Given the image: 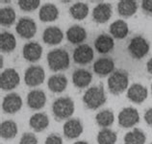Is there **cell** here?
Instances as JSON below:
<instances>
[{"instance_id":"cell-1","label":"cell","mask_w":152,"mask_h":144,"mask_svg":"<svg viewBox=\"0 0 152 144\" xmlns=\"http://www.w3.org/2000/svg\"><path fill=\"white\" fill-rule=\"evenodd\" d=\"M106 100L107 97L102 84H100L99 86H94L88 89L83 96L84 104L91 110L98 109L103 104H105Z\"/></svg>"},{"instance_id":"cell-2","label":"cell","mask_w":152,"mask_h":144,"mask_svg":"<svg viewBox=\"0 0 152 144\" xmlns=\"http://www.w3.org/2000/svg\"><path fill=\"white\" fill-rule=\"evenodd\" d=\"M129 84V75L122 69L114 71L108 79V87L111 93L115 95L121 94L128 87Z\"/></svg>"},{"instance_id":"cell-3","label":"cell","mask_w":152,"mask_h":144,"mask_svg":"<svg viewBox=\"0 0 152 144\" xmlns=\"http://www.w3.org/2000/svg\"><path fill=\"white\" fill-rule=\"evenodd\" d=\"M47 63L52 71H60L69 68V55L64 49H54L47 54Z\"/></svg>"},{"instance_id":"cell-4","label":"cell","mask_w":152,"mask_h":144,"mask_svg":"<svg viewBox=\"0 0 152 144\" xmlns=\"http://www.w3.org/2000/svg\"><path fill=\"white\" fill-rule=\"evenodd\" d=\"M75 106L69 97H61L56 99L52 105V111L57 120H64L73 114Z\"/></svg>"},{"instance_id":"cell-5","label":"cell","mask_w":152,"mask_h":144,"mask_svg":"<svg viewBox=\"0 0 152 144\" xmlns=\"http://www.w3.org/2000/svg\"><path fill=\"white\" fill-rule=\"evenodd\" d=\"M149 43L142 36H136L131 39L128 45V52L132 58L141 60L147 55L149 51Z\"/></svg>"},{"instance_id":"cell-6","label":"cell","mask_w":152,"mask_h":144,"mask_svg":"<svg viewBox=\"0 0 152 144\" xmlns=\"http://www.w3.org/2000/svg\"><path fill=\"white\" fill-rule=\"evenodd\" d=\"M45 73L42 66L32 65L28 67L24 74V82L28 87H38L45 81Z\"/></svg>"},{"instance_id":"cell-7","label":"cell","mask_w":152,"mask_h":144,"mask_svg":"<svg viewBox=\"0 0 152 144\" xmlns=\"http://www.w3.org/2000/svg\"><path fill=\"white\" fill-rule=\"evenodd\" d=\"M15 31L23 39H32L37 33V24L30 17H21L17 23Z\"/></svg>"},{"instance_id":"cell-8","label":"cell","mask_w":152,"mask_h":144,"mask_svg":"<svg viewBox=\"0 0 152 144\" xmlns=\"http://www.w3.org/2000/svg\"><path fill=\"white\" fill-rule=\"evenodd\" d=\"M19 81V75L14 68H7L0 75V87L3 90H11L17 87Z\"/></svg>"},{"instance_id":"cell-9","label":"cell","mask_w":152,"mask_h":144,"mask_svg":"<svg viewBox=\"0 0 152 144\" xmlns=\"http://www.w3.org/2000/svg\"><path fill=\"white\" fill-rule=\"evenodd\" d=\"M140 121V114L134 108H124L118 114V124L122 128L134 127Z\"/></svg>"},{"instance_id":"cell-10","label":"cell","mask_w":152,"mask_h":144,"mask_svg":"<svg viewBox=\"0 0 152 144\" xmlns=\"http://www.w3.org/2000/svg\"><path fill=\"white\" fill-rule=\"evenodd\" d=\"M94 50L88 44H80L73 51V61L78 65H88L94 60Z\"/></svg>"},{"instance_id":"cell-11","label":"cell","mask_w":152,"mask_h":144,"mask_svg":"<svg viewBox=\"0 0 152 144\" xmlns=\"http://www.w3.org/2000/svg\"><path fill=\"white\" fill-rule=\"evenodd\" d=\"M22 99L18 93H9L3 99L2 109L6 113H15L21 109Z\"/></svg>"},{"instance_id":"cell-12","label":"cell","mask_w":152,"mask_h":144,"mask_svg":"<svg viewBox=\"0 0 152 144\" xmlns=\"http://www.w3.org/2000/svg\"><path fill=\"white\" fill-rule=\"evenodd\" d=\"M112 6L109 3H99L93 10V18L97 23H105L112 17Z\"/></svg>"},{"instance_id":"cell-13","label":"cell","mask_w":152,"mask_h":144,"mask_svg":"<svg viewBox=\"0 0 152 144\" xmlns=\"http://www.w3.org/2000/svg\"><path fill=\"white\" fill-rule=\"evenodd\" d=\"M148 91L141 84H133L127 91V98L136 104H142L147 98Z\"/></svg>"},{"instance_id":"cell-14","label":"cell","mask_w":152,"mask_h":144,"mask_svg":"<svg viewBox=\"0 0 152 144\" xmlns=\"http://www.w3.org/2000/svg\"><path fill=\"white\" fill-rule=\"evenodd\" d=\"M63 131L66 137L74 139L83 133V125L79 119H69L64 124Z\"/></svg>"},{"instance_id":"cell-15","label":"cell","mask_w":152,"mask_h":144,"mask_svg":"<svg viewBox=\"0 0 152 144\" xmlns=\"http://www.w3.org/2000/svg\"><path fill=\"white\" fill-rule=\"evenodd\" d=\"M23 57L28 62L35 63L39 61L42 57V48L41 44L36 41L26 43L23 47Z\"/></svg>"},{"instance_id":"cell-16","label":"cell","mask_w":152,"mask_h":144,"mask_svg":"<svg viewBox=\"0 0 152 144\" xmlns=\"http://www.w3.org/2000/svg\"><path fill=\"white\" fill-rule=\"evenodd\" d=\"M46 103L45 93L41 89L31 90L27 95V105L33 110H41Z\"/></svg>"},{"instance_id":"cell-17","label":"cell","mask_w":152,"mask_h":144,"mask_svg":"<svg viewBox=\"0 0 152 144\" xmlns=\"http://www.w3.org/2000/svg\"><path fill=\"white\" fill-rule=\"evenodd\" d=\"M63 39H64L63 32L57 26L47 27L46 29L43 31L42 39L46 44H50V45L59 44V43L63 41Z\"/></svg>"},{"instance_id":"cell-18","label":"cell","mask_w":152,"mask_h":144,"mask_svg":"<svg viewBox=\"0 0 152 144\" xmlns=\"http://www.w3.org/2000/svg\"><path fill=\"white\" fill-rule=\"evenodd\" d=\"M94 47L100 54H107L115 47V41L111 36L107 34H101L95 39Z\"/></svg>"},{"instance_id":"cell-19","label":"cell","mask_w":152,"mask_h":144,"mask_svg":"<svg viewBox=\"0 0 152 144\" xmlns=\"http://www.w3.org/2000/svg\"><path fill=\"white\" fill-rule=\"evenodd\" d=\"M91 80H93V75L90 71L84 68L76 69L72 74V83L73 85L78 87V89H84L90 85Z\"/></svg>"},{"instance_id":"cell-20","label":"cell","mask_w":152,"mask_h":144,"mask_svg":"<svg viewBox=\"0 0 152 144\" xmlns=\"http://www.w3.org/2000/svg\"><path fill=\"white\" fill-rule=\"evenodd\" d=\"M115 69V63L110 58H100L94 63V71L99 76L112 74Z\"/></svg>"},{"instance_id":"cell-21","label":"cell","mask_w":152,"mask_h":144,"mask_svg":"<svg viewBox=\"0 0 152 144\" xmlns=\"http://www.w3.org/2000/svg\"><path fill=\"white\" fill-rule=\"evenodd\" d=\"M87 38V32L82 26L73 25L66 31V39L73 44H80Z\"/></svg>"},{"instance_id":"cell-22","label":"cell","mask_w":152,"mask_h":144,"mask_svg":"<svg viewBox=\"0 0 152 144\" xmlns=\"http://www.w3.org/2000/svg\"><path fill=\"white\" fill-rule=\"evenodd\" d=\"M48 89L55 93L63 92L66 89L67 86V79L65 75L63 74H56L51 76L47 82Z\"/></svg>"},{"instance_id":"cell-23","label":"cell","mask_w":152,"mask_h":144,"mask_svg":"<svg viewBox=\"0 0 152 144\" xmlns=\"http://www.w3.org/2000/svg\"><path fill=\"white\" fill-rule=\"evenodd\" d=\"M59 17V10L54 4L47 3L43 5L39 13V17L43 22L55 21Z\"/></svg>"},{"instance_id":"cell-24","label":"cell","mask_w":152,"mask_h":144,"mask_svg":"<svg viewBox=\"0 0 152 144\" xmlns=\"http://www.w3.org/2000/svg\"><path fill=\"white\" fill-rule=\"evenodd\" d=\"M29 125L34 131L42 132L43 130H45L49 125L48 116H47L45 113H35L30 117Z\"/></svg>"},{"instance_id":"cell-25","label":"cell","mask_w":152,"mask_h":144,"mask_svg":"<svg viewBox=\"0 0 152 144\" xmlns=\"http://www.w3.org/2000/svg\"><path fill=\"white\" fill-rule=\"evenodd\" d=\"M138 10V3L134 0H121L118 4V14L123 17H129L136 14Z\"/></svg>"},{"instance_id":"cell-26","label":"cell","mask_w":152,"mask_h":144,"mask_svg":"<svg viewBox=\"0 0 152 144\" xmlns=\"http://www.w3.org/2000/svg\"><path fill=\"white\" fill-rule=\"evenodd\" d=\"M110 33L115 39H124L127 37L128 33H129L128 24L124 20H122V19H118V20L113 22L110 25Z\"/></svg>"},{"instance_id":"cell-27","label":"cell","mask_w":152,"mask_h":144,"mask_svg":"<svg viewBox=\"0 0 152 144\" xmlns=\"http://www.w3.org/2000/svg\"><path fill=\"white\" fill-rule=\"evenodd\" d=\"M17 46V39L13 34L9 32H2L0 34V49L2 52L10 53Z\"/></svg>"},{"instance_id":"cell-28","label":"cell","mask_w":152,"mask_h":144,"mask_svg":"<svg viewBox=\"0 0 152 144\" xmlns=\"http://www.w3.org/2000/svg\"><path fill=\"white\" fill-rule=\"evenodd\" d=\"M18 134V125L13 120H6L1 123L0 126V135L2 138L12 139Z\"/></svg>"},{"instance_id":"cell-29","label":"cell","mask_w":152,"mask_h":144,"mask_svg":"<svg viewBox=\"0 0 152 144\" xmlns=\"http://www.w3.org/2000/svg\"><path fill=\"white\" fill-rule=\"evenodd\" d=\"M69 13L76 20H83L89 15V7L84 2H77L69 8Z\"/></svg>"},{"instance_id":"cell-30","label":"cell","mask_w":152,"mask_h":144,"mask_svg":"<svg viewBox=\"0 0 152 144\" xmlns=\"http://www.w3.org/2000/svg\"><path fill=\"white\" fill-rule=\"evenodd\" d=\"M145 134L138 128L127 133L124 137V144H145Z\"/></svg>"},{"instance_id":"cell-31","label":"cell","mask_w":152,"mask_h":144,"mask_svg":"<svg viewBox=\"0 0 152 144\" xmlns=\"http://www.w3.org/2000/svg\"><path fill=\"white\" fill-rule=\"evenodd\" d=\"M95 120L96 123L100 127H103L105 129L106 127L111 126L112 124L115 121V115L113 113V111H111L109 110H104L99 111L95 116Z\"/></svg>"},{"instance_id":"cell-32","label":"cell","mask_w":152,"mask_h":144,"mask_svg":"<svg viewBox=\"0 0 152 144\" xmlns=\"http://www.w3.org/2000/svg\"><path fill=\"white\" fill-rule=\"evenodd\" d=\"M15 12L13 8L5 7L0 10V23L2 26H11L15 20Z\"/></svg>"},{"instance_id":"cell-33","label":"cell","mask_w":152,"mask_h":144,"mask_svg":"<svg viewBox=\"0 0 152 144\" xmlns=\"http://www.w3.org/2000/svg\"><path fill=\"white\" fill-rule=\"evenodd\" d=\"M117 134L110 129H102L97 135L98 144H115L117 142Z\"/></svg>"},{"instance_id":"cell-34","label":"cell","mask_w":152,"mask_h":144,"mask_svg":"<svg viewBox=\"0 0 152 144\" xmlns=\"http://www.w3.org/2000/svg\"><path fill=\"white\" fill-rule=\"evenodd\" d=\"M18 4L22 11L32 12V11H35L39 6L41 1H39V0H19Z\"/></svg>"},{"instance_id":"cell-35","label":"cell","mask_w":152,"mask_h":144,"mask_svg":"<svg viewBox=\"0 0 152 144\" xmlns=\"http://www.w3.org/2000/svg\"><path fill=\"white\" fill-rule=\"evenodd\" d=\"M19 144H38V138L32 133H25L22 135Z\"/></svg>"},{"instance_id":"cell-36","label":"cell","mask_w":152,"mask_h":144,"mask_svg":"<svg viewBox=\"0 0 152 144\" xmlns=\"http://www.w3.org/2000/svg\"><path fill=\"white\" fill-rule=\"evenodd\" d=\"M45 144H63V139L60 135L53 134L46 137Z\"/></svg>"},{"instance_id":"cell-37","label":"cell","mask_w":152,"mask_h":144,"mask_svg":"<svg viewBox=\"0 0 152 144\" xmlns=\"http://www.w3.org/2000/svg\"><path fill=\"white\" fill-rule=\"evenodd\" d=\"M142 10L147 14H152V0H143L142 1Z\"/></svg>"},{"instance_id":"cell-38","label":"cell","mask_w":152,"mask_h":144,"mask_svg":"<svg viewBox=\"0 0 152 144\" xmlns=\"http://www.w3.org/2000/svg\"><path fill=\"white\" fill-rule=\"evenodd\" d=\"M145 120L148 125L152 126V108L148 109L145 113Z\"/></svg>"},{"instance_id":"cell-39","label":"cell","mask_w":152,"mask_h":144,"mask_svg":"<svg viewBox=\"0 0 152 144\" xmlns=\"http://www.w3.org/2000/svg\"><path fill=\"white\" fill-rule=\"evenodd\" d=\"M146 69L150 74H152V58L146 63Z\"/></svg>"},{"instance_id":"cell-40","label":"cell","mask_w":152,"mask_h":144,"mask_svg":"<svg viewBox=\"0 0 152 144\" xmlns=\"http://www.w3.org/2000/svg\"><path fill=\"white\" fill-rule=\"evenodd\" d=\"M0 67H1V68L3 67V56L2 55L0 56Z\"/></svg>"},{"instance_id":"cell-41","label":"cell","mask_w":152,"mask_h":144,"mask_svg":"<svg viewBox=\"0 0 152 144\" xmlns=\"http://www.w3.org/2000/svg\"><path fill=\"white\" fill-rule=\"evenodd\" d=\"M74 144H89V143L86 142V141H77V142H75Z\"/></svg>"},{"instance_id":"cell-42","label":"cell","mask_w":152,"mask_h":144,"mask_svg":"<svg viewBox=\"0 0 152 144\" xmlns=\"http://www.w3.org/2000/svg\"><path fill=\"white\" fill-rule=\"evenodd\" d=\"M63 3H69L70 1H69V0H67V1H66V0H65V1H62Z\"/></svg>"},{"instance_id":"cell-43","label":"cell","mask_w":152,"mask_h":144,"mask_svg":"<svg viewBox=\"0 0 152 144\" xmlns=\"http://www.w3.org/2000/svg\"><path fill=\"white\" fill-rule=\"evenodd\" d=\"M151 93H152V85H151Z\"/></svg>"},{"instance_id":"cell-44","label":"cell","mask_w":152,"mask_h":144,"mask_svg":"<svg viewBox=\"0 0 152 144\" xmlns=\"http://www.w3.org/2000/svg\"><path fill=\"white\" fill-rule=\"evenodd\" d=\"M150 144H152V143H150Z\"/></svg>"}]
</instances>
